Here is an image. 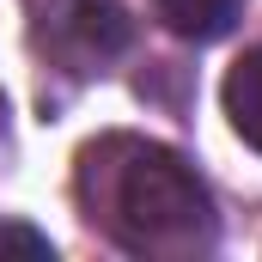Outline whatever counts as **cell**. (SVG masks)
<instances>
[{
	"label": "cell",
	"mask_w": 262,
	"mask_h": 262,
	"mask_svg": "<svg viewBox=\"0 0 262 262\" xmlns=\"http://www.w3.org/2000/svg\"><path fill=\"white\" fill-rule=\"evenodd\" d=\"M92 220L134 256L183 262L213 244V201L201 177L152 140H104L85 152Z\"/></svg>",
	"instance_id": "1"
},
{
	"label": "cell",
	"mask_w": 262,
	"mask_h": 262,
	"mask_svg": "<svg viewBox=\"0 0 262 262\" xmlns=\"http://www.w3.org/2000/svg\"><path fill=\"white\" fill-rule=\"evenodd\" d=\"M6 250H25V256H49V244H43L37 232H18V226H12V232H0V256H6Z\"/></svg>",
	"instance_id": "5"
},
{
	"label": "cell",
	"mask_w": 262,
	"mask_h": 262,
	"mask_svg": "<svg viewBox=\"0 0 262 262\" xmlns=\"http://www.w3.org/2000/svg\"><path fill=\"white\" fill-rule=\"evenodd\" d=\"M220 98H226V122H232V134H238L244 146L262 152V49H250V55L232 61Z\"/></svg>",
	"instance_id": "2"
},
{
	"label": "cell",
	"mask_w": 262,
	"mask_h": 262,
	"mask_svg": "<svg viewBox=\"0 0 262 262\" xmlns=\"http://www.w3.org/2000/svg\"><path fill=\"white\" fill-rule=\"evenodd\" d=\"M67 31H73L85 49H98V55H104V49H116V43L128 37V31H122V12H116V6H92V0H85V6H73Z\"/></svg>",
	"instance_id": "4"
},
{
	"label": "cell",
	"mask_w": 262,
	"mask_h": 262,
	"mask_svg": "<svg viewBox=\"0 0 262 262\" xmlns=\"http://www.w3.org/2000/svg\"><path fill=\"white\" fill-rule=\"evenodd\" d=\"M152 12H159L177 37H189V43H213V37L232 31L238 0H152Z\"/></svg>",
	"instance_id": "3"
}]
</instances>
